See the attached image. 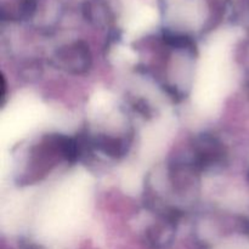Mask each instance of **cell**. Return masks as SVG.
I'll list each match as a JSON object with an SVG mask.
<instances>
[{
	"instance_id": "6da1fadb",
	"label": "cell",
	"mask_w": 249,
	"mask_h": 249,
	"mask_svg": "<svg viewBox=\"0 0 249 249\" xmlns=\"http://www.w3.org/2000/svg\"><path fill=\"white\" fill-rule=\"evenodd\" d=\"M46 66L67 77H85L95 66V53L83 39L67 41L53 49L46 58Z\"/></svg>"
},
{
	"instance_id": "7a4b0ae2",
	"label": "cell",
	"mask_w": 249,
	"mask_h": 249,
	"mask_svg": "<svg viewBox=\"0 0 249 249\" xmlns=\"http://www.w3.org/2000/svg\"><path fill=\"white\" fill-rule=\"evenodd\" d=\"M83 16L97 28H107L113 22V12L102 0H88L82 6Z\"/></svg>"
},
{
	"instance_id": "3957f363",
	"label": "cell",
	"mask_w": 249,
	"mask_h": 249,
	"mask_svg": "<svg viewBox=\"0 0 249 249\" xmlns=\"http://www.w3.org/2000/svg\"><path fill=\"white\" fill-rule=\"evenodd\" d=\"M245 88L246 90H247V92L249 94V72L246 74V78H245Z\"/></svg>"
},
{
	"instance_id": "277c9868",
	"label": "cell",
	"mask_w": 249,
	"mask_h": 249,
	"mask_svg": "<svg viewBox=\"0 0 249 249\" xmlns=\"http://www.w3.org/2000/svg\"><path fill=\"white\" fill-rule=\"evenodd\" d=\"M248 180H249V169H248Z\"/></svg>"
}]
</instances>
